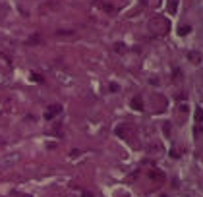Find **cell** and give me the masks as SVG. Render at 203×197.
<instances>
[{
    "label": "cell",
    "instance_id": "cell-1",
    "mask_svg": "<svg viewBox=\"0 0 203 197\" xmlns=\"http://www.w3.org/2000/svg\"><path fill=\"white\" fill-rule=\"evenodd\" d=\"M188 60L192 64H201V54L199 52H188Z\"/></svg>",
    "mask_w": 203,
    "mask_h": 197
},
{
    "label": "cell",
    "instance_id": "cell-2",
    "mask_svg": "<svg viewBox=\"0 0 203 197\" xmlns=\"http://www.w3.org/2000/svg\"><path fill=\"white\" fill-rule=\"evenodd\" d=\"M132 106H133L136 110H143V102H141L139 98H133V101H132Z\"/></svg>",
    "mask_w": 203,
    "mask_h": 197
},
{
    "label": "cell",
    "instance_id": "cell-3",
    "mask_svg": "<svg viewBox=\"0 0 203 197\" xmlns=\"http://www.w3.org/2000/svg\"><path fill=\"white\" fill-rule=\"evenodd\" d=\"M190 31H192V27H190V25H182L180 27V35H188Z\"/></svg>",
    "mask_w": 203,
    "mask_h": 197
},
{
    "label": "cell",
    "instance_id": "cell-4",
    "mask_svg": "<svg viewBox=\"0 0 203 197\" xmlns=\"http://www.w3.org/2000/svg\"><path fill=\"white\" fill-rule=\"evenodd\" d=\"M196 120H197V122H203V112H201V108L196 112Z\"/></svg>",
    "mask_w": 203,
    "mask_h": 197
},
{
    "label": "cell",
    "instance_id": "cell-5",
    "mask_svg": "<svg viewBox=\"0 0 203 197\" xmlns=\"http://www.w3.org/2000/svg\"><path fill=\"white\" fill-rule=\"evenodd\" d=\"M168 10L172 12V14H174V12H176V2H174V0H172V2L168 4Z\"/></svg>",
    "mask_w": 203,
    "mask_h": 197
},
{
    "label": "cell",
    "instance_id": "cell-6",
    "mask_svg": "<svg viewBox=\"0 0 203 197\" xmlns=\"http://www.w3.org/2000/svg\"><path fill=\"white\" fill-rule=\"evenodd\" d=\"M116 50H126V44H122V43H116Z\"/></svg>",
    "mask_w": 203,
    "mask_h": 197
},
{
    "label": "cell",
    "instance_id": "cell-7",
    "mask_svg": "<svg viewBox=\"0 0 203 197\" xmlns=\"http://www.w3.org/2000/svg\"><path fill=\"white\" fill-rule=\"evenodd\" d=\"M83 197H93V195L91 193H83Z\"/></svg>",
    "mask_w": 203,
    "mask_h": 197
}]
</instances>
